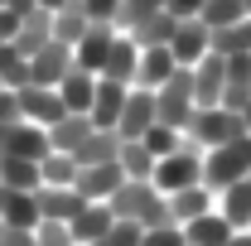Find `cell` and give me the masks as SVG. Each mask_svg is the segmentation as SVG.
<instances>
[{
	"mask_svg": "<svg viewBox=\"0 0 251 246\" xmlns=\"http://www.w3.org/2000/svg\"><path fill=\"white\" fill-rule=\"evenodd\" d=\"M68 73H73V44L49 39L39 53H29V82H39V87H58Z\"/></svg>",
	"mask_w": 251,
	"mask_h": 246,
	"instance_id": "cell-7",
	"label": "cell"
},
{
	"mask_svg": "<svg viewBox=\"0 0 251 246\" xmlns=\"http://www.w3.org/2000/svg\"><path fill=\"white\" fill-rule=\"evenodd\" d=\"M0 246H39V237H34L29 227H5L0 222Z\"/></svg>",
	"mask_w": 251,
	"mask_h": 246,
	"instance_id": "cell-38",
	"label": "cell"
},
{
	"mask_svg": "<svg viewBox=\"0 0 251 246\" xmlns=\"http://www.w3.org/2000/svg\"><path fill=\"white\" fill-rule=\"evenodd\" d=\"M58 116H63V97H58V87H39V82H25V87H20V121L53 125Z\"/></svg>",
	"mask_w": 251,
	"mask_h": 246,
	"instance_id": "cell-12",
	"label": "cell"
},
{
	"mask_svg": "<svg viewBox=\"0 0 251 246\" xmlns=\"http://www.w3.org/2000/svg\"><path fill=\"white\" fill-rule=\"evenodd\" d=\"M208 29H227L237 20H247V0H203V15H198Z\"/></svg>",
	"mask_w": 251,
	"mask_h": 246,
	"instance_id": "cell-34",
	"label": "cell"
},
{
	"mask_svg": "<svg viewBox=\"0 0 251 246\" xmlns=\"http://www.w3.org/2000/svg\"><path fill=\"white\" fill-rule=\"evenodd\" d=\"M247 174H251V135H237L227 145L203 150V184L213 188V193H222L227 184H237Z\"/></svg>",
	"mask_w": 251,
	"mask_h": 246,
	"instance_id": "cell-2",
	"label": "cell"
},
{
	"mask_svg": "<svg viewBox=\"0 0 251 246\" xmlns=\"http://www.w3.org/2000/svg\"><path fill=\"white\" fill-rule=\"evenodd\" d=\"M135 63H140V44H135L130 34H116V44H111V53H106V68H101V77L135 87Z\"/></svg>",
	"mask_w": 251,
	"mask_h": 246,
	"instance_id": "cell-19",
	"label": "cell"
},
{
	"mask_svg": "<svg viewBox=\"0 0 251 246\" xmlns=\"http://www.w3.org/2000/svg\"><path fill=\"white\" fill-rule=\"evenodd\" d=\"M0 82L10 87V92H20L25 82H29V53L10 39V44H0Z\"/></svg>",
	"mask_w": 251,
	"mask_h": 246,
	"instance_id": "cell-29",
	"label": "cell"
},
{
	"mask_svg": "<svg viewBox=\"0 0 251 246\" xmlns=\"http://www.w3.org/2000/svg\"><path fill=\"white\" fill-rule=\"evenodd\" d=\"M116 154H121V135H116V130H92V135L77 145V154H73V159L87 169V164H111Z\"/></svg>",
	"mask_w": 251,
	"mask_h": 246,
	"instance_id": "cell-26",
	"label": "cell"
},
{
	"mask_svg": "<svg viewBox=\"0 0 251 246\" xmlns=\"http://www.w3.org/2000/svg\"><path fill=\"white\" fill-rule=\"evenodd\" d=\"M39 174H44V184H77L82 164H77L73 154H63V150H49L39 159Z\"/></svg>",
	"mask_w": 251,
	"mask_h": 246,
	"instance_id": "cell-33",
	"label": "cell"
},
{
	"mask_svg": "<svg viewBox=\"0 0 251 246\" xmlns=\"http://www.w3.org/2000/svg\"><path fill=\"white\" fill-rule=\"evenodd\" d=\"M106 203H111V213H116V217L140 222V227H159V222H169V203H164V193H159L150 179H126Z\"/></svg>",
	"mask_w": 251,
	"mask_h": 246,
	"instance_id": "cell-1",
	"label": "cell"
},
{
	"mask_svg": "<svg viewBox=\"0 0 251 246\" xmlns=\"http://www.w3.org/2000/svg\"><path fill=\"white\" fill-rule=\"evenodd\" d=\"M126 179H150L155 174V154L145 150V140H121V154H116Z\"/></svg>",
	"mask_w": 251,
	"mask_h": 246,
	"instance_id": "cell-31",
	"label": "cell"
},
{
	"mask_svg": "<svg viewBox=\"0 0 251 246\" xmlns=\"http://www.w3.org/2000/svg\"><path fill=\"white\" fill-rule=\"evenodd\" d=\"M174 29H179V20H174L169 10H155L150 20H140V25L130 29V39H135L140 49H150V44H169V39H174Z\"/></svg>",
	"mask_w": 251,
	"mask_h": 246,
	"instance_id": "cell-30",
	"label": "cell"
},
{
	"mask_svg": "<svg viewBox=\"0 0 251 246\" xmlns=\"http://www.w3.org/2000/svg\"><path fill=\"white\" fill-rule=\"evenodd\" d=\"M222 87H227V58L208 49L203 58L193 63V101H198V106H218Z\"/></svg>",
	"mask_w": 251,
	"mask_h": 246,
	"instance_id": "cell-9",
	"label": "cell"
},
{
	"mask_svg": "<svg viewBox=\"0 0 251 246\" xmlns=\"http://www.w3.org/2000/svg\"><path fill=\"white\" fill-rule=\"evenodd\" d=\"M44 184V174H39V164L34 159H20V154H0V188H39Z\"/></svg>",
	"mask_w": 251,
	"mask_h": 246,
	"instance_id": "cell-27",
	"label": "cell"
},
{
	"mask_svg": "<svg viewBox=\"0 0 251 246\" xmlns=\"http://www.w3.org/2000/svg\"><path fill=\"white\" fill-rule=\"evenodd\" d=\"M150 184H155L159 193H179V188H188V184H203V150L184 140L174 154L155 159V174H150Z\"/></svg>",
	"mask_w": 251,
	"mask_h": 246,
	"instance_id": "cell-5",
	"label": "cell"
},
{
	"mask_svg": "<svg viewBox=\"0 0 251 246\" xmlns=\"http://www.w3.org/2000/svg\"><path fill=\"white\" fill-rule=\"evenodd\" d=\"M0 87H5V82H0Z\"/></svg>",
	"mask_w": 251,
	"mask_h": 246,
	"instance_id": "cell-49",
	"label": "cell"
},
{
	"mask_svg": "<svg viewBox=\"0 0 251 246\" xmlns=\"http://www.w3.org/2000/svg\"><path fill=\"white\" fill-rule=\"evenodd\" d=\"M247 232H251V227H247Z\"/></svg>",
	"mask_w": 251,
	"mask_h": 246,
	"instance_id": "cell-52",
	"label": "cell"
},
{
	"mask_svg": "<svg viewBox=\"0 0 251 246\" xmlns=\"http://www.w3.org/2000/svg\"><path fill=\"white\" fill-rule=\"evenodd\" d=\"M140 246H188V242H184V227L179 222H159V227H145Z\"/></svg>",
	"mask_w": 251,
	"mask_h": 246,
	"instance_id": "cell-36",
	"label": "cell"
},
{
	"mask_svg": "<svg viewBox=\"0 0 251 246\" xmlns=\"http://www.w3.org/2000/svg\"><path fill=\"white\" fill-rule=\"evenodd\" d=\"M164 10H169L174 20H198V15H203V0H169Z\"/></svg>",
	"mask_w": 251,
	"mask_h": 246,
	"instance_id": "cell-40",
	"label": "cell"
},
{
	"mask_svg": "<svg viewBox=\"0 0 251 246\" xmlns=\"http://www.w3.org/2000/svg\"><path fill=\"white\" fill-rule=\"evenodd\" d=\"M58 5H68V0H39V10H44V15H53Z\"/></svg>",
	"mask_w": 251,
	"mask_h": 246,
	"instance_id": "cell-45",
	"label": "cell"
},
{
	"mask_svg": "<svg viewBox=\"0 0 251 246\" xmlns=\"http://www.w3.org/2000/svg\"><path fill=\"white\" fill-rule=\"evenodd\" d=\"M222 246H251V232H232V237H227Z\"/></svg>",
	"mask_w": 251,
	"mask_h": 246,
	"instance_id": "cell-44",
	"label": "cell"
},
{
	"mask_svg": "<svg viewBox=\"0 0 251 246\" xmlns=\"http://www.w3.org/2000/svg\"><path fill=\"white\" fill-rule=\"evenodd\" d=\"M58 97H63V111H77V116H87V111H92V97H97V73L73 68V73L58 82Z\"/></svg>",
	"mask_w": 251,
	"mask_h": 246,
	"instance_id": "cell-22",
	"label": "cell"
},
{
	"mask_svg": "<svg viewBox=\"0 0 251 246\" xmlns=\"http://www.w3.org/2000/svg\"><path fill=\"white\" fill-rule=\"evenodd\" d=\"M237 135H247V125H242L237 111H227V106H193V116H188V125H184V140L198 145V150L227 145V140H237Z\"/></svg>",
	"mask_w": 251,
	"mask_h": 246,
	"instance_id": "cell-3",
	"label": "cell"
},
{
	"mask_svg": "<svg viewBox=\"0 0 251 246\" xmlns=\"http://www.w3.org/2000/svg\"><path fill=\"white\" fill-rule=\"evenodd\" d=\"M111 222H116L111 203H82V213L73 217L68 227H73V242L87 246V242H97V237H106V232H111Z\"/></svg>",
	"mask_w": 251,
	"mask_h": 246,
	"instance_id": "cell-20",
	"label": "cell"
},
{
	"mask_svg": "<svg viewBox=\"0 0 251 246\" xmlns=\"http://www.w3.org/2000/svg\"><path fill=\"white\" fill-rule=\"evenodd\" d=\"M20 121V92L0 87V125H15Z\"/></svg>",
	"mask_w": 251,
	"mask_h": 246,
	"instance_id": "cell-39",
	"label": "cell"
},
{
	"mask_svg": "<svg viewBox=\"0 0 251 246\" xmlns=\"http://www.w3.org/2000/svg\"><path fill=\"white\" fill-rule=\"evenodd\" d=\"M0 222L5 227H39L44 217H39V198H34L29 188H0Z\"/></svg>",
	"mask_w": 251,
	"mask_h": 246,
	"instance_id": "cell-17",
	"label": "cell"
},
{
	"mask_svg": "<svg viewBox=\"0 0 251 246\" xmlns=\"http://www.w3.org/2000/svg\"><path fill=\"white\" fill-rule=\"evenodd\" d=\"M164 203H169V222H193V217H203V213H213L218 208V193L208 184H188L179 188V193H164Z\"/></svg>",
	"mask_w": 251,
	"mask_h": 246,
	"instance_id": "cell-13",
	"label": "cell"
},
{
	"mask_svg": "<svg viewBox=\"0 0 251 246\" xmlns=\"http://www.w3.org/2000/svg\"><path fill=\"white\" fill-rule=\"evenodd\" d=\"M218 213L237 227V232H247L251 227V179H237V184H227L218 193Z\"/></svg>",
	"mask_w": 251,
	"mask_h": 246,
	"instance_id": "cell-24",
	"label": "cell"
},
{
	"mask_svg": "<svg viewBox=\"0 0 251 246\" xmlns=\"http://www.w3.org/2000/svg\"><path fill=\"white\" fill-rule=\"evenodd\" d=\"M174 53H169V44H150V49H140V63H135V87H150L155 92L159 82H169L174 77Z\"/></svg>",
	"mask_w": 251,
	"mask_h": 246,
	"instance_id": "cell-16",
	"label": "cell"
},
{
	"mask_svg": "<svg viewBox=\"0 0 251 246\" xmlns=\"http://www.w3.org/2000/svg\"><path fill=\"white\" fill-rule=\"evenodd\" d=\"M5 150H10V154H20V159H34V164H39L44 154L53 150V145H49V125L15 121V125H10V140H5ZM5 150H0V154H5Z\"/></svg>",
	"mask_w": 251,
	"mask_h": 246,
	"instance_id": "cell-18",
	"label": "cell"
},
{
	"mask_svg": "<svg viewBox=\"0 0 251 246\" xmlns=\"http://www.w3.org/2000/svg\"><path fill=\"white\" fill-rule=\"evenodd\" d=\"M247 15H251V0H247Z\"/></svg>",
	"mask_w": 251,
	"mask_h": 246,
	"instance_id": "cell-48",
	"label": "cell"
},
{
	"mask_svg": "<svg viewBox=\"0 0 251 246\" xmlns=\"http://www.w3.org/2000/svg\"><path fill=\"white\" fill-rule=\"evenodd\" d=\"M140 140H145V150L155 154V159H164V154H174L179 145H184V130H174V125H159V121H155Z\"/></svg>",
	"mask_w": 251,
	"mask_h": 246,
	"instance_id": "cell-35",
	"label": "cell"
},
{
	"mask_svg": "<svg viewBox=\"0 0 251 246\" xmlns=\"http://www.w3.org/2000/svg\"><path fill=\"white\" fill-rule=\"evenodd\" d=\"M5 5H10L15 15H29V10H39V0H5Z\"/></svg>",
	"mask_w": 251,
	"mask_h": 246,
	"instance_id": "cell-43",
	"label": "cell"
},
{
	"mask_svg": "<svg viewBox=\"0 0 251 246\" xmlns=\"http://www.w3.org/2000/svg\"><path fill=\"white\" fill-rule=\"evenodd\" d=\"M213 53L232 58V53H251V15L227 25V29H213Z\"/></svg>",
	"mask_w": 251,
	"mask_h": 246,
	"instance_id": "cell-32",
	"label": "cell"
},
{
	"mask_svg": "<svg viewBox=\"0 0 251 246\" xmlns=\"http://www.w3.org/2000/svg\"><path fill=\"white\" fill-rule=\"evenodd\" d=\"M5 140H10V125H0V150H5Z\"/></svg>",
	"mask_w": 251,
	"mask_h": 246,
	"instance_id": "cell-47",
	"label": "cell"
},
{
	"mask_svg": "<svg viewBox=\"0 0 251 246\" xmlns=\"http://www.w3.org/2000/svg\"><path fill=\"white\" fill-rule=\"evenodd\" d=\"M34 198H39V217L44 222H73V217L82 213V203H87L73 184H39Z\"/></svg>",
	"mask_w": 251,
	"mask_h": 246,
	"instance_id": "cell-10",
	"label": "cell"
},
{
	"mask_svg": "<svg viewBox=\"0 0 251 246\" xmlns=\"http://www.w3.org/2000/svg\"><path fill=\"white\" fill-rule=\"evenodd\" d=\"M49 20H53V39H63V44H77L82 34L92 29V15H87V5H82V0H68V5H58Z\"/></svg>",
	"mask_w": 251,
	"mask_h": 246,
	"instance_id": "cell-25",
	"label": "cell"
},
{
	"mask_svg": "<svg viewBox=\"0 0 251 246\" xmlns=\"http://www.w3.org/2000/svg\"><path fill=\"white\" fill-rule=\"evenodd\" d=\"M82 5H87L92 20H116V5H121V0H82Z\"/></svg>",
	"mask_w": 251,
	"mask_h": 246,
	"instance_id": "cell-42",
	"label": "cell"
},
{
	"mask_svg": "<svg viewBox=\"0 0 251 246\" xmlns=\"http://www.w3.org/2000/svg\"><path fill=\"white\" fill-rule=\"evenodd\" d=\"M15 29H20V15H15L10 5H0V44H10V39H15Z\"/></svg>",
	"mask_w": 251,
	"mask_h": 246,
	"instance_id": "cell-41",
	"label": "cell"
},
{
	"mask_svg": "<svg viewBox=\"0 0 251 246\" xmlns=\"http://www.w3.org/2000/svg\"><path fill=\"white\" fill-rule=\"evenodd\" d=\"M116 34H121V29H116L111 20H92V29L73 44V68H82V73H97V77H101V68H106V53H111Z\"/></svg>",
	"mask_w": 251,
	"mask_h": 246,
	"instance_id": "cell-6",
	"label": "cell"
},
{
	"mask_svg": "<svg viewBox=\"0 0 251 246\" xmlns=\"http://www.w3.org/2000/svg\"><path fill=\"white\" fill-rule=\"evenodd\" d=\"M0 5H5V0H0Z\"/></svg>",
	"mask_w": 251,
	"mask_h": 246,
	"instance_id": "cell-50",
	"label": "cell"
},
{
	"mask_svg": "<svg viewBox=\"0 0 251 246\" xmlns=\"http://www.w3.org/2000/svg\"><path fill=\"white\" fill-rule=\"evenodd\" d=\"M121 184H126V174H121V164L111 159V164H87V169L77 174V184H73V188H77L87 203H106Z\"/></svg>",
	"mask_w": 251,
	"mask_h": 246,
	"instance_id": "cell-14",
	"label": "cell"
},
{
	"mask_svg": "<svg viewBox=\"0 0 251 246\" xmlns=\"http://www.w3.org/2000/svg\"><path fill=\"white\" fill-rule=\"evenodd\" d=\"M232 232H237V227H232L218 208H213V213H203V217H193V222H184V242H188V246H222Z\"/></svg>",
	"mask_w": 251,
	"mask_h": 246,
	"instance_id": "cell-23",
	"label": "cell"
},
{
	"mask_svg": "<svg viewBox=\"0 0 251 246\" xmlns=\"http://www.w3.org/2000/svg\"><path fill=\"white\" fill-rule=\"evenodd\" d=\"M193 106H198L193 101V68H174V77L155 87V121L184 130L188 116H193Z\"/></svg>",
	"mask_w": 251,
	"mask_h": 246,
	"instance_id": "cell-4",
	"label": "cell"
},
{
	"mask_svg": "<svg viewBox=\"0 0 251 246\" xmlns=\"http://www.w3.org/2000/svg\"><path fill=\"white\" fill-rule=\"evenodd\" d=\"M247 179H251V174H247Z\"/></svg>",
	"mask_w": 251,
	"mask_h": 246,
	"instance_id": "cell-51",
	"label": "cell"
},
{
	"mask_svg": "<svg viewBox=\"0 0 251 246\" xmlns=\"http://www.w3.org/2000/svg\"><path fill=\"white\" fill-rule=\"evenodd\" d=\"M34 237H39V246H77L68 222H39V227H34Z\"/></svg>",
	"mask_w": 251,
	"mask_h": 246,
	"instance_id": "cell-37",
	"label": "cell"
},
{
	"mask_svg": "<svg viewBox=\"0 0 251 246\" xmlns=\"http://www.w3.org/2000/svg\"><path fill=\"white\" fill-rule=\"evenodd\" d=\"M97 125H92V116H77V111H63L58 121L49 125V145L53 150H63V154H77V145L92 135Z\"/></svg>",
	"mask_w": 251,
	"mask_h": 246,
	"instance_id": "cell-21",
	"label": "cell"
},
{
	"mask_svg": "<svg viewBox=\"0 0 251 246\" xmlns=\"http://www.w3.org/2000/svg\"><path fill=\"white\" fill-rule=\"evenodd\" d=\"M208 49H213V29H208L203 20H179V29H174V39H169L174 63H179V68H193Z\"/></svg>",
	"mask_w": 251,
	"mask_h": 246,
	"instance_id": "cell-11",
	"label": "cell"
},
{
	"mask_svg": "<svg viewBox=\"0 0 251 246\" xmlns=\"http://www.w3.org/2000/svg\"><path fill=\"white\" fill-rule=\"evenodd\" d=\"M242 125H247V135H251V106H242Z\"/></svg>",
	"mask_w": 251,
	"mask_h": 246,
	"instance_id": "cell-46",
	"label": "cell"
},
{
	"mask_svg": "<svg viewBox=\"0 0 251 246\" xmlns=\"http://www.w3.org/2000/svg\"><path fill=\"white\" fill-rule=\"evenodd\" d=\"M126 82H111V77H97V97H92V125L97 130H116V116H121V106H126Z\"/></svg>",
	"mask_w": 251,
	"mask_h": 246,
	"instance_id": "cell-15",
	"label": "cell"
},
{
	"mask_svg": "<svg viewBox=\"0 0 251 246\" xmlns=\"http://www.w3.org/2000/svg\"><path fill=\"white\" fill-rule=\"evenodd\" d=\"M150 125H155V92L150 87H130L121 116H116V135L121 140H140Z\"/></svg>",
	"mask_w": 251,
	"mask_h": 246,
	"instance_id": "cell-8",
	"label": "cell"
},
{
	"mask_svg": "<svg viewBox=\"0 0 251 246\" xmlns=\"http://www.w3.org/2000/svg\"><path fill=\"white\" fill-rule=\"evenodd\" d=\"M53 39V20L44 15V10H29V15H20V29H15V44L25 49V53H39L44 44Z\"/></svg>",
	"mask_w": 251,
	"mask_h": 246,
	"instance_id": "cell-28",
	"label": "cell"
}]
</instances>
